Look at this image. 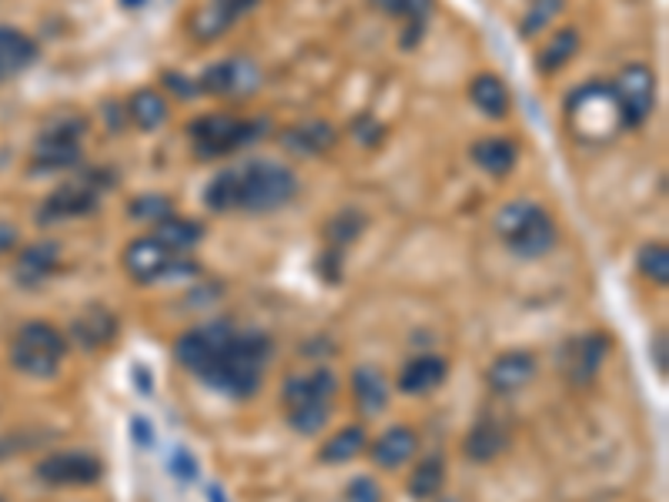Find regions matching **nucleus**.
I'll list each match as a JSON object with an SVG mask.
<instances>
[{"instance_id":"obj_6","label":"nucleus","mask_w":669,"mask_h":502,"mask_svg":"<svg viewBox=\"0 0 669 502\" xmlns=\"http://www.w3.org/2000/svg\"><path fill=\"white\" fill-rule=\"evenodd\" d=\"M566 114H569L572 131L582 141H606V138H612L622 128L612 84H586V88H579L569 98Z\"/></svg>"},{"instance_id":"obj_46","label":"nucleus","mask_w":669,"mask_h":502,"mask_svg":"<svg viewBox=\"0 0 669 502\" xmlns=\"http://www.w3.org/2000/svg\"><path fill=\"white\" fill-rule=\"evenodd\" d=\"M131 375H134V382H138V392H141V395H151V392H154V379H151V372H148L144 365H134V372H131Z\"/></svg>"},{"instance_id":"obj_8","label":"nucleus","mask_w":669,"mask_h":502,"mask_svg":"<svg viewBox=\"0 0 669 502\" xmlns=\"http://www.w3.org/2000/svg\"><path fill=\"white\" fill-rule=\"evenodd\" d=\"M114 178L101 174V171H91V174H81L78 181L71 184H61L58 191H51L44 198V204L38 208V224H58V221H68V218H81V214H91L98 204H101V191L111 184Z\"/></svg>"},{"instance_id":"obj_35","label":"nucleus","mask_w":669,"mask_h":502,"mask_svg":"<svg viewBox=\"0 0 669 502\" xmlns=\"http://www.w3.org/2000/svg\"><path fill=\"white\" fill-rule=\"evenodd\" d=\"M639 272L642 279H649L652 285H666L669 282V251L662 241H649L639 251Z\"/></svg>"},{"instance_id":"obj_31","label":"nucleus","mask_w":669,"mask_h":502,"mask_svg":"<svg viewBox=\"0 0 669 502\" xmlns=\"http://www.w3.org/2000/svg\"><path fill=\"white\" fill-rule=\"evenodd\" d=\"M128 118L144 131H158L168 121V101L154 88H141L128 101Z\"/></svg>"},{"instance_id":"obj_18","label":"nucleus","mask_w":669,"mask_h":502,"mask_svg":"<svg viewBox=\"0 0 669 502\" xmlns=\"http://www.w3.org/2000/svg\"><path fill=\"white\" fill-rule=\"evenodd\" d=\"M334 141H339V131H334L328 121H318V118L301 121V124H291V128L281 131L284 151H291V154H298V158H318V154L331 151Z\"/></svg>"},{"instance_id":"obj_1","label":"nucleus","mask_w":669,"mask_h":502,"mask_svg":"<svg viewBox=\"0 0 669 502\" xmlns=\"http://www.w3.org/2000/svg\"><path fill=\"white\" fill-rule=\"evenodd\" d=\"M271 355H274V345L264 332L231 329L224 342L214 349V355L198 369V379L228 399H248L261 389Z\"/></svg>"},{"instance_id":"obj_28","label":"nucleus","mask_w":669,"mask_h":502,"mask_svg":"<svg viewBox=\"0 0 669 502\" xmlns=\"http://www.w3.org/2000/svg\"><path fill=\"white\" fill-rule=\"evenodd\" d=\"M164 248H171L174 255H188V251L204 238V228L198 224V221H191V218H178V214H168L164 221H158L154 224V231H151Z\"/></svg>"},{"instance_id":"obj_30","label":"nucleus","mask_w":669,"mask_h":502,"mask_svg":"<svg viewBox=\"0 0 669 502\" xmlns=\"http://www.w3.org/2000/svg\"><path fill=\"white\" fill-rule=\"evenodd\" d=\"M516 144L509 138H482L472 144V161L486 171V174H509L516 168Z\"/></svg>"},{"instance_id":"obj_34","label":"nucleus","mask_w":669,"mask_h":502,"mask_svg":"<svg viewBox=\"0 0 669 502\" xmlns=\"http://www.w3.org/2000/svg\"><path fill=\"white\" fill-rule=\"evenodd\" d=\"M562 11H566V0H532L529 11L522 14V24H519L522 38H536V34L546 31Z\"/></svg>"},{"instance_id":"obj_16","label":"nucleus","mask_w":669,"mask_h":502,"mask_svg":"<svg viewBox=\"0 0 669 502\" xmlns=\"http://www.w3.org/2000/svg\"><path fill=\"white\" fill-rule=\"evenodd\" d=\"M536 372H539V365H536L532 352H506L489 365L486 382L496 395H512V392H522L536 379Z\"/></svg>"},{"instance_id":"obj_27","label":"nucleus","mask_w":669,"mask_h":502,"mask_svg":"<svg viewBox=\"0 0 669 502\" xmlns=\"http://www.w3.org/2000/svg\"><path fill=\"white\" fill-rule=\"evenodd\" d=\"M352 385H356V402L366 415H379L389 402V382L376 365H359L352 372Z\"/></svg>"},{"instance_id":"obj_12","label":"nucleus","mask_w":669,"mask_h":502,"mask_svg":"<svg viewBox=\"0 0 669 502\" xmlns=\"http://www.w3.org/2000/svg\"><path fill=\"white\" fill-rule=\"evenodd\" d=\"M104 472L101 459L91 452H54L38 462L34 475L48 485H91Z\"/></svg>"},{"instance_id":"obj_49","label":"nucleus","mask_w":669,"mask_h":502,"mask_svg":"<svg viewBox=\"0 0 669 502\" xmlns=\"http://www.w3.org/2000/svg\"><path fill=\"white\" fill-rule=\"evenodd\" d=\"M0 502H4V499H0Z\"/></svg>"},{"instance_id":"obj_23","label":"nucleus","mask_w":669,"mask_h":502,"mask_svg":"<svg viewBox=\"0 0 669 502\" xmlns=\"http://www.w3.org/2000/svg\"><path fill=\"white\" fill-rule=\"evenodd\" d=\"M71 335L84 345V349H104L114 342L118 335V319L104 309V305H91L84 315L74 319Z\"/></svg>"},{"instance_id":"obj_15","label":"nucleus","mask_w":669,"mask_h":502,"mask_svg":"<svg viewBox=\"0 0 669 502\" xmlns=\"http://www.w3.org/2000/svg\"><path fill=\"white\" fill-rule=\"evenodd\" d=\"M234 325L228 322H211V325H198L191 332H184L178 342H174V359L181 369H188L191 375H198V369L214 355V349L224 342V335L231 332Z\"/></svg>"},{"instance_id":"obj_25","label":"nucleus","mask_w":669,"mask_h":502,"mask_svg":"<svg viewBox=\"0 0 669 502\" xmlns=\"http://www.w3.org/2000/svg\"><path fill=\"white\" fill-rule=\"evenodd\" d=\"M506 445H509L506 429H502L499 422H492V419H479V422L469 429L462 449H466V455H469L472 462H492V459H499V455L506 452Z\"/></svg>"},{"instance_id":"obj_48","label":"nucleus","mask_w":669,"mask_h":502,"mask_svg":"<svg viewBox=\"0 0 669 502\" xmlns=\"http://www.w3.org/2000/svg\"><path fill=\"white\" fill-rule=\"evenodd\" d=\"M121 4H124V8H131V11H134V8H141V4H144V0H121Z\"/></svg>"},{"instance_id":"obj_37","label":"nucleus","mask_w":669,"mask_h":502,"mask_svg":"<svg viewBox=\"0 0 669 502\" xmlns=\"http://www.w3.org/2000/svg\"><path fill=\"white\" fill-rule=\"evenodd\" d=\"M331 419V405H298V409H288V425L298 432V435H318Z\"/></svg>"},{"instance_id":"obj_22","label":"nucleus","mask_w":669,"mask_h":502,"mask_svg":"<svg viewBox=\"0 0 669 502\" xmlns=\"http://www.w3.org/2000/svg\"><path fill=\"white\" fill-rule=\"evenodd\" d=\"M416 449H419L416 429H409V425H392V429H386V432L376 439V445H372V462H376L379 469H399V465H406V462L416 455Z\"/></svg>"},{"instance_id":"obj_7","label":"nucleus","mask_w":669,"mask_h":502,"mask_svg":"<svg viewBox=\"0 0 669 502\" xmlns=\"http://www.w3.org/2000/svg\"><path fill=\"white\" fill-rule=\"evenodd\" d=\"M88 131V121L71 114V118H58L51 121L38 144H34V154H31V171L34 174H51V171H71L81 164L84 158V148H81V138Z\"/></svg>"},{"instance_id":"obj_3","label":"nucleus","mask_w":669,"mask_h":502,"mask_svg":"<svg viewBox=\"0 0 669 502\" xmlns=\"http://www.w3.org/2000/svg\"><path fill=\"white\" fill-rule=\"evenodd\" d=\"M496 234L516 251L519 259H542L556 248V221L546 208H539L536 201L522 198V201H509L506 208H499L496 214Z\"/></svg>"},{"instance_id":"obj_43","label":"nucleus","mask_w":669,"mask_h":502,"mask_svg":"<svg viewBox=\"0 0 669 502\" xmlns=\"http://www.w3.org/2000/svg\"><path fill=\"white\" fill-rule=\"evenodd\" d=\"M131 439H134L141 449L154 445V425H151L144 415H134V419H131Z\"/></svg>"},{"instance_id":"obj_41","label":"nucleus","mask_w":669,"mask_h":502,"mask_svg":"<svg viewBox=\"0 0 669 502\" xmlns=\"http://www.w3.org/2000/svg\"><path fill=\"white\" fill-rule=\"evenodd\" d=\"M171 475H178L181 482H194L198 479V459L188 449H174L171 452Z\"/></svg>"},{"instance_id":"obj_21","label":"nucleus","mask_w":669,"mask_h":502,"mask_svg":"<svg viewBox=\"0 0 669 502\" xmlns=\"http://www.w3.org/2000/svg\"><path fill=\"white\" fill-rule=\"evenodd\" d=\"M61 265V244L58 241H38L28 244L18 255V282L24 289H34L41 282H48Z\"/></svg>"},{"instance_id":"obj_13","label":"nucleus","mask_w":669,"mask_h":502,"mask_svg":"<svg viewBox=\"0 0 669 502\" xmlns=\"http://www.w3.org/2000/svg\"><path fill=\"white\" fill-rule=\"evenodd\" d=\"M334 392H339V375L321 365V369H311L304 375H288L284 389H281V402H284V409L331 405Z\"/></svg>"},{"instance_id":"obj_38","label":"nucleus","mask_w":669,"mask_h":502,"mask_svg":"<svg viewBox=\"0 0 669 502\" xmlns=\"http://www.w3.org/2000/svg\"><path fill=\"white\" fill-rule=\"evenodd\" d=\"M362 228H366V218L359 211H339L328 221L324 234H328L331 244H349V241H356L362 234Z\"/></svg>"},{"instance_id":"obj_14","label":"nucleus","mask_w":669,"mask_h":502,"mask_svg":"<svg viewBox=\"0 0 669 502\" xmlns=\"http://www.w3.org/2000/svg\"><path fill=\"white\" fill-rule=\"evenodd\" d=\"M254 84H258V68L248 64V61H218L198 78L201 94H214V98L251 94Z\"/></svg>"},{"instance_id":"obj_2","label":"nucleus","mask_w":669,"mask_h":502,"mask_svg":"<svg viewBox=\"0 0 669 502\" xmlns=\"http://www.w3.org/2000/svg\"><path fill=\"white\" fill-rule=\"evenodd\" d=\"M294 194H298V178L281 161L254 158L234 168V211L268 214L284 208Z\"/></svg>"},{"instance_id":"obj_47","label":"nucleus","mask_w":669,"mask_h":502,"mask_svg":"<svg viewBox=\"0 0 669 502\" xmlns=\"http://www.w3.org/2000/svg\"><path fill=\"white\" fill-rule=\"evenodd\" d=\"M208 502H228V495H224V489L218 482L208 485Z\"/></svg>"},{"instance_id":"obj_39","label":"nucleus","mask_w":669,"mask_h":502,"mask_svg":"<svg viewBox=\"0 0 669 502\" xmlns=\"http://www.w3.org/2000/svg\"><path fill=\"white\" fill-rule=\"evenodd\" d=\"M168 214H174V204H171L164 194H141V198L131 201V218H138V221L158 224V221H164Z\"/></svg>"},{"instance_id":"obj_26","label":"nucleus","mask_w":669,"mask_h":502,"mask_svg":"<svg viewBox=\"0 0 669 502\" xmlns=\"http://www.w3.org/2000/svg\"><path fill=\"white\" fill-rule=\"evenodd\" d=\"M469 98H472V104H476L482 114H489V118H496V121L506 118L509 108H512L509 88H506V81L496 78V74H476L472 84H469Z\"/></svg>"},{"instance_id":"obj_40","label":"nucleus","mask_w":669,"mask_h":502,"mask_svg":"<svg viewBox=\"0 0 669 502\" xmlns=\"http://www.w3.org/2000/svg\"><path fill=\"white\" fill-rule=\"evenodd\" d=\"M342 502H382V485L372 475H359L346 485Z\"/></svg>"},{"instance_id":"obj_24","label":"nucleus","mask_w":669,"mask_h":502,"mask_svg":"<svg viewBox=\"0 0 669 502\" xmlns=\"http://www.w3.org/2000/svg\"><path fill=\"white\" fill-rule=\"evenodd\" d=\"M372 4L389 18L409 21L402 48H412V44L422 41V31H426V21H429V14L436 8V0H372Z\"/></svg>"},{"instance_id":"obj_4","label":"nucleus","mask_w":669,"mask_h":502,"mask_svg":"<svg viewBox=\"0 0 669 502\" xmlns=\"http://www.w3.org/2000/svg\"><path fill=\"white\" fill-rule=\"evenodd\" d=\"M68 339L51 322H28L14 335L11 345V365L31 379H54L64 365Z\"/></svg>"},{"instance_id":"obj_32","label":"nucleus","mask_w":669,"mask_h":502,"mask_svg":"<svg viewBox=\"0 0 669 502\" xmlns=\"http://www.w3.org/2000/svg\"><path fill=\"white\" fill-rule=\"evenodd\" d=\"M576 51H579V31L566 28V31H559V34H552V38H549V44L539 51L536 64H539V71H542V74H552V71L566 68V64L576 58Z\"/></svg>"},{"instance_id":"obj_9","label":"nucleus","mask_w":669,"mask_h":502,"mask_svg":"<svg viewBox=\"0 0 669 502\" xmlns=\"http://www.w3.org/2000/svg\"><path fill=\"white\" fill-rule=\"evenodd\" d=\"M612 94L619 104L622 128H639L656 108V78L646 64H629L612 81Z\"/></svg>"},{"instance_id":"obj_10","label":"nucleus","mask_w":669,"mask_h":502,"mask_svg":"<svg viewBox=\"0 0 669 502\" xmlns=\"http://www.w3.org/2000/svg\"><path fill=\"white\" fill-rule=\"evenodd\" d=\"M606 355H609V335H602V332H586V335L569 339V342L562 345V352H559V369H562V375H566L569 385H589V382L599 375Z\"/></svg>"},{"instance_id":"obj_45","label":"nucleus","mask_w":669,"mask_h":502,"mask_svg":"<svg viewBox=\"0 0 669 502\" xmlns=\"http://www.w3.org/2000/svg\"><path fill=\"white\" fill-rule=\"evenodd\" d=\"M652 365L659 375H666V332H656L652 339Z\"/></svg>"},{"instance_id":"obj_29","label":"nucleus","mask_w":669,"mask_h":502,"mask_svg":"<svg viewBox=\"0 0 669 502\" xmlns=\"http://www.w3.org/2000/svg\"><path fill=\"white\" fill-rule=\"evenodd\" d=\"M366 449H369V432H366V425H346V429L334 432L331 439H324L318 459L328 462V465H339V462H349V459L362 455Z\"/></svg>"},{"instance_id":"obj_11","label":"nucleus","mask_w":669,"mask_h":502,"mask_svg":"<svg viewBox=\"0 0 669 502\" xmlns=\"http://www.w3.org/2000/svg\"><path fill=\"white\" fill-rule=\"evenodd\" d=\"M181 255H174L171 248H164L154 234H141V238H134L128 248H124V272L134 279V282H141V285H148V282H158V279H168V272H171V265L178 262Z\"/></svg>"},{"instance_id":"obj_17","label":"nucleus","mask_w":669,"mask_h":502,"mask_svg":"<svg viewBox=\"0 0 669 502\" xmlns=\"http://www.w3.org/2000/svg\"><path fill=\"white\" fill-rule=\"evenodd\" d=\"M258 0H211L208 8H201L191 18V34L194 41H214L221 38L238 18H244L248 11H254Z\"/></svg>"},{"instance_id":"obj_44","label":"nucleus","mask_w":669,"mask_h":502,"mask_svg":"<svg viewBox=\"0 0 669 502\" xmlns=\"http://www.w3.org/2000/svg\"><path fill=\"white\" fill-rule=\"evenodd\" d=\"M18 241H21V231L8 221H0V255H4V251H14Z\"/></svg>"},{"instance_id":"obj_5","label":"nucleus","mask_w":669,"mask_h":502,"mask_svg":"<svg viewBox=\"0 0 669 502\" xmlns=\"http://www.w3.org/2000/svg\"><path fill=\"white\" fill-rule=\"evenodd\" d=\"M264 131H268V118L244 121L234 114H204V118L191 121V128H188L198 158H221V154L241 151V148L261 141Z\"/></svg>"},{"instance_id":"obj_33","label":"nucleus","mask_w":669,"mask_h":502,"mask_svg":"<svg viewBox=\"0 0 669 502\" xmlns=\"http://www.w3.org/2000/svg\"><path fill=\"white\" fill-rule=\"evenodd\" d=\"M446 489V459L429 455L426 462L416 465L412 479H409V495L412 499H436Z\"/></svg>"},{"instance_id":"obj_20","label":"nucleus","mask_w":669,"mask_h":502,"mask_svg":"<svg viewBox=\"0 0 669 502\" xmlns=\"http://www.w3.org/2000/svg\"><path fill=\"white\" fill-rule=\"evenodd\" d=\"M449 379V359L442 355H419L409 359L406 369L399 372V392L406 395H429Z\"/></svg>"},{"instance_id":"obj_19","label":"nucleus","mask_w":669,"mask_h":502,"mask_svg":"<svg viewBox=\"0 0 669 502\" xmlns=\"http://www.w3.org/2000/svg\"><path fill=\"white\" fill-rule=\"evenodd\" d=\"M41 48L34 38H28L24 31L0 24V81H11L18 74H24L34 61H38Z\"/></svg>"},{"instance_id":"obj_36","label":"nucleus","mask_w":669,"mask_h":502,"mask_svg":"<svg viewBox=\"0 0 669 502\" xmlns=\"http://www.w3.org/2000/svg\"><path fill=\"white\" fill-rule=\"evenodd\" d=\"M204 204H208L214 214L234 211V168L218 171V174L208 181V188H204Z\"/></svg>"},{"instance_id":"obj_42","label":"nucleus","mask_w":669,"mask_h":502,"mask_svg":"<svg viewBox=\"0 0 669 502\" xmlns=\"http://www.w3.org/2000/svg\"><path fill=\"white\" fill-rule=\"evenodd\" d=\"M161 81H164V88H171V94H178L181 101H191V98H198V94H201L198 81H191V78H184V74H174V71H168Z\"/></svg>"}]
</instances>
